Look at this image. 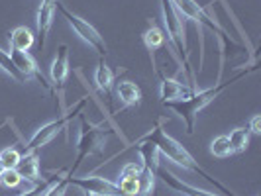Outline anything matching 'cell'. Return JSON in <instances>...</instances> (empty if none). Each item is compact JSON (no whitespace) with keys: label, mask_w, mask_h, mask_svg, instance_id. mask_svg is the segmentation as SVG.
<instances>
[{"label":"cell","mask_w":261,"mask_h":196,"mask_svg":"<svg viewBox=\"0 0 261 196\" xmlns=\"http://www.w3.org/2000/svg\"><path fill=\"white\" fill-rule=\"evenodd\" d=\"M165 120H167L165 116L157 118L155 124H153V128L147 131L145 135H142L140 142H149V144H153L157 149H159V153H163V155L167 157V159H171L173 163H177L179 167H183V169L191 171V173L200 175L206 183H210L214 188H218V190L224 192L226 196H236L230 188H226V186H224L222 183H218L214 177H210L208 173L198 165V161H195V157L187 151V147H183L175 137H171L169 133L165 131V128H163V122H165Z\"/></svg>","instance_id":"obj_1"},{"label":"cell","mask_w":261,"mask_h":196,"mask_svg":"<svg viewBox=\"0 0 261 196\" xmlns=\"http://www.w3.org/2000/svg\"><path fill=\"white\" fill-rule=\"evenodd\" d=\"M257 69V65H253L249 71L246 73H240V75H236L232 77L230 80H224L220 85H216V87H212V89H204V91H195L191 96H187L183 100H175V102H167V108L173 110L175 114H179V116L183 118L185 126H187V133L189 135H193L195 133V126H196V118H198V112L200 110H204L210 102H214L220 94H222L226 89H230V87H234L236 82H240L244 77H248L249 73H253Z\"/></svg>","instance_id":"obj_2"},{"label":"cell","mask_w":261,"mask_h":196,"mask_svg":"<svg viewBox=\"0 0 261 196\" xmlns=\"http://www.w3.org/2000/svg\"><path fill=\"white\" fill-rule=\"evenodd\" d=\"M161 12H163V24L167 30V38H169L171 45H173V53L179 61V65H183L181 69L187 71L189 75V85L196 89V77L195 71L191 67V59H189V49H187V36H185V20L183 16L177 12V8L173 6L171 0H161Z\"/></svg>","instance_id":"obj_3"},{"label":"cell","mask_w":261,"mask_h":196,"mask_svg":"<svg viewBox=\"0 0 261 196\" xmlns=\"http://www.w3.org/2000/svg\"><path fill=\"white\" fill-rule=\"evenodd\" d=\"M114 131L110 130L106 124H92L89 122V118L81 112V135H79V144H77V157H75V163L73 167L69 169V177L75 175L77 169L81 167V163L87 159L89 155H96L102 151L106 139L112 135Z\"/></svg>","instance_id":"obj_4"},{"label":"cell","mask_w":261,"mask_h":196,"mask_svg":"<svg viewBox=\"0 0 261 196\" xmlns=\"http://www.w3.org/2000/svg\"><path fill=\"white\" fill-rule=\"evenodd\" d=\"M85 106H87V98H81L79 102H75V104L71 106L67 112H63L57 120H53V122H49V124L41 126L39 130H36V133L30 137V142L24 145V153H36V151L41 149L43 145L49 144L53 137H57L61 131L65 130L67 124H69L73 118L83 112Z\"/></svg>","instance_id":"obj_5"},{"label":"cell","mask_w":261,"mask_h":196,"mask_svg":"<svg viewBox=\"0 0 261 196\" xmlns=\"http://www.w3.org/2000/svg\"><path fill=\"white\" fill-rule=\"evenodd\" d=\"M171 2H173V6L177 8V12L181 14V16H185V18H189V20L195 22L196 30H198V36H200V27L206 26L210 32L218 34V38L222 39V41L234 43V41L230 39V36L226 34V30L218 24V20H216L206 8H202L200 4H196L195 0H171ZM200 39H202V36H200ZM202 41H204V39H202Z\"/></svg>","instance_id":"obj_6"},{"label":"cell","mask_w":261,"mask_h":196,"mask_svg":"<svg viewBox=\"0 0 261 196\" xmlns=\"http://www.w3.org/2000/svg\"><path fill=\"white\" fill-rule=\"evenodd\" d=\"M55 10H59V12L63 14V18L67 20V24L73 27V32L77 34L79 38L83 39V41H87L89 45H91L94 51L98 53L100 57H106V53H108V47H106V41L105 38L94 30V27L87 22V20H83L81 16L77 14H73L69 8H65L61 2H57V6H55Z\"/></svg>","instance_id":"obj_7"},{"label":"cell","mask_w":261,"mask_h":196,"mask_svg":"<svg viewBox=\"0 0 261 196\" xmlns=\"http://www.w3.org/2000/svg\"><path fill=\"white\" fill-rule=\"evenodd\" d=\"M69 47L65 43H61L57 47V55L53 59L51 69H49V75H51V87L53 94L57 96L59 100V110L63 112V96H65V82L69 77Z\"/></svg>","instance_id":"obj_8"},{"label":"cell","mask_w":261,"mask_h":196,"mask_svg":"<svg viewBox=\"0 0 261 196\" xmlns=\"http://www.w3.org/2000/svg\"><path fill=\"white\" fill-rule=\"evenodd\" d=\"M69 186H77L83 192H91L94 196H124L120 186L112 181H108L105 177H96V175H87V177H75V175H67Z\"/></svg>","instance_id":"obj_9"},{"label":"cell","mask_w":261,"mask_h":196,"mask_svg":"<svg viewBox=\"0 0 261 196\" xmlns=\"http://www.w3.org/2000/svg\"><path fill=\"white\" fill-rule=\"evenodd\" d=\"M10 59H12L14 67L24 75L26 78H34V80H38L39 85L45 89L47 92H53V87L51 82L45 78V75L39 71L38 63H36V59L30 55L28 51H16V49H12L10 51Z\"/></svg>","instance_id":"obj_10"},{"label":"cell","mask_w":261,"mask_h":196,"mask_svg":"<svg viewBox=\"0 0 261 196\" xmlns=\"http://www.w3.org/2000/svg\"><path fill=\"white\" fill-rule=\"evenodd\" d=\"M59 0H41L38 8V18H36V36H38V47L39 51L45 49L47 43V34L51 30L53 24V14H55V6Z\"/></svg>","instance_id":"obj_11"},{"label":"cell","mask_w":261,"mask_h":196,"mask_svg":"<svg viewBox=\"0 0 261 196\" xmlns=\"http://www.w3.org/2000/svg\"><path fill=\"white\" fill-rule=\"evenodd\" d=\"M155 177H159L169 188L177 190V192H181L183 196H220V194H216V192L202 190V188H196V186H193V184L185 183V181H181L177 175H173L171 171H167L165 167H161V165L155 169Z\"/></svg>","instance_id":"obj_12"},{"label":"cell","mask_w":261,"mask_h":196,"mask_svg":"<svg viewBox=\"0 0 261 196\" xmlns=\"http://www.w3.org/2000/svg\"><path fill=\"white\" fill-rule=\"evenodd\" d=\"M195 89L191 85H185L179 78H169L161 75V102H175V100H183L187 96H191Z\"/></svg>","instance_id":"obj_13"},{"label":"cell","mask_w":261,"mask_h":196,"mask_svg":"<svg viewBox=\"0 0 261 196\" xmlns=\"http://www.w3.org/2000/svg\"><path fill=\"white\" fill-rule=\"evenodd\" d=\"M18 175L22 177V181L28 183H39L41 177H39V157L38 153H24L22 159L18 161L16 165Z\"/></svg>","instance_id":"obj_14"},{"label":"cell","mask_w":261,"mask_h":196,"mask_svg":"<svg viewBox=\"0 0 261 196\" xmlns=\"http://www.w3.org/2000/svg\"><path fill=\"white\" fill-rule=\"evenodd\" d=\"M116 96L124 108L142 104V89L134 80H120L116 87Z\"/></svg>","instance_id":"obj_15"},{"label":"cell","mask_w":261,"mask_h":196,"mask_svg":"<svg viewBox=\"0 0 261 196\" xmlns=\"http://www.w3.org/2000/svg\"><path fill=\"white\" fill-rule=\"evenodd\" d=\"M165 38H167L165 32L159 26H155V24H151L142 34V41H144V45L147 47V51H149V57H151V63L153 65H155V53L159 49H163V45H165Z\"/></svg>","instance_id":"obj_16"},{"label":"cell","mask_w":261,"mask_h":196,"mask_svg":"<svg viewBox=\"0 0 261 196\" xmlns=\"http://www.w3.org/2000/svg\"><path fill=\"white\" fill-rule=\"evenodd\" d=\"M134 147H136V151L142 157V165L147 167L151 173H155V169L159 167V149H157L153 144H149V142H140V139L134 144Z\"/></svg>","instance_id":"obj_17"},{"label":"cell","mask_w":261,"mask_h":196,"mask_svg":"<svg viewBox=\"0 0 261 196\" xmlns=\"http://www.w3.org/2000/svg\"><path fill=\"white\" fill-rule=\"evenodd\" d=\"M10 43H12V49H16V51H30L36 43V36L30 27L18 26L10 34Z\"/></svg>","instance_id":"obj_18"},{"label":"cell","mask_w":261,"mask_h":196,"mask_svg":"<svg viewBox=\"0 0 261 196\" xmlns=\"http://www.w3.org/2000/svg\"><path fill=\"white\" fill-rule=\"evenodd\" d=\"M94 82H96V89L102 94H110V89L114 85V71L106 65L105 57H100L98 67L94 71Z\"/></svg>","instance_id":"obj_19"},{"label":"cell","mask_w":261,"mask_h":196,"mask_svg":"<svg viewBox=\"0 0 261 196\" xmlns=\"http://www.w3.org/2000/svg\"><path fill=\"white\" fill-rule=\"evenodd\" d=\"M249 130L248 128H234V130L230 131V135H228V142L232 145V151L234 153H242V151H246L249 145Z\"/></svg>","instance_id":"obj_20"},{"label":"cell","mask_w":261,"mask_h":196,"mask_svg":"<svg viewBox=\"0 0 261 196\" xmlns=\"http://www.w3.org/2000/svg\"><path fill=\"white\" fill-rule=\"evenodd\" d=\"M153 192H155V173L144 167L140 173V186H138L136 196H151Z\"/></svg>","instance_id":"obj_21"},{"label":"cell","mask_w":261,"mask_h":196,"mask_svg":"<svg viewBox=\"0 0 261 196\" xmlns=\"http://www.w3.org/2000/svg\"><path fill=\"white\" fill-rule=\"evenodd\" d=\"M0 69L4 71V73H8L10 77L16 80V82H20V85H26V80L28 78L14 67L12 63V59H10V53H6L4 49H0Z\"/></svg>","instance_id":"obj_22"},{"label":"cell","mask_w":261,"mask_h":196,"mask_svg":"<svg viewBox=\"0 0 261 196\" xmlns=\"http://www.w3.org/2000/svg\"><path fill=\"white\" fill-rule=\"evenodd\" d=\"M210 153L218 159H224V157H230L234 151H232V145L228 142V135H218L212 139L210 144Z\"/></svg>","instance_id":"obj_23"},{"label":"cell","mask_w":261,"mask_h":196,"mask_svg":"<svg viewBox=\"0 0 261 196\" xmlns=\"http://www.w3.org/2000/svg\"><path fill=\"white\" fill-rule=\"evenodd\" d=\"M20 159H22V153L16 147H6V149L0 151V163H2L4 169H16Z\"/></svg>","instance_id":"obj_24"},{"label":"cell","mask_w":261,"mask_h":196,"mask_svg":"<svg viewBox=\"0 0 261 196\" xmlns=\"http://www.w3.org/2000/svg\"><path fill=\"white\" fill-rule=\"evenodd\" d=\"M63 175V171H59L57 173V177H49V179H43V181H39V183H36V186L32 188V190H28V192H22L20 196H43L49 188L53 186V183L59 179Z\"/></svg>","instance_id":"obj_25"},{"label":"cell","mask_w":261,"mask_h":196,"mask_svg":"<svg viewBox=\"0 0 261 196\" xmlns=\"http://www.w3.org/2000/svg\"><path fill=\"white\" fill-rule=\"evenodd\" d=\"M22 183V177L18 175L16 169H2L0 173V184L6 186V188H18Z\"/></svg>","instance_id":"obj_26"},{"label":"cell","mask_w":261,"mask_h":196,"mask_svg":"<svg viewBox=\"0 0 261 196\" xmlns=\"http://www.w3.org/2000/svg\"><path fill=\"white\" fill-rule=\"evenodd\" d=\"M67 188H69V181H67V175L63 173V175L53 183V186L43 196H65Z\"/></svg>","instance_id":"obj_27"},{"label":"cell","mask_w":261,"mask_h":196,"mask_svg":"<svg viewBox=\"0 0 261 196\" xmlns=\"http://www.w3.org/2000/svg\"><path fill=\"white\" fill-rule=\"evenodd\" d=\"M144 169L142 161H132L128 165H124V169L120 171V179H130V177H138Z\"/></svg>","instance_id":"obj_28"},{"label":"cell","mask_w":261,"mask_h":196,"mask_svg":"<svg viewBox=\"0 0 261 196\" xmlns=\"http://www.w3.org/2000/svg\"><path fill=\"white\" fill-rule=\"evenodd\" d=\"M249 133H253V135H261V116L259 114H255V116L249 120Z\"/></svg>","instance_id":"obj_29"},{"label":"cell","mask_w":261,"mask_h":196,"mask_svg":"<svg viewBox=\"0 0 261 196\" xmlns=\"http://www.w3.org/2000/svg\"><path fill=\"white\" fill-rule=\"evenodd\" d=\"M85 196H94V194H91V192H85Z\"/></svg>","instance_id":"obj_30"},{"label":"cell","mask_w":261,"mask_h":196,"mask_svg":"<svg viewBox=\"0 0 261 196\" xmlns=\"http://www.w3.org/2000/svg\"><path fill=\"white\" fill-rule=\"evenodd\" d=\"M2 169H4V167H2V163H0V173H2Z\"/></svg>","instance_id":"obj_31"}]
</instances>
